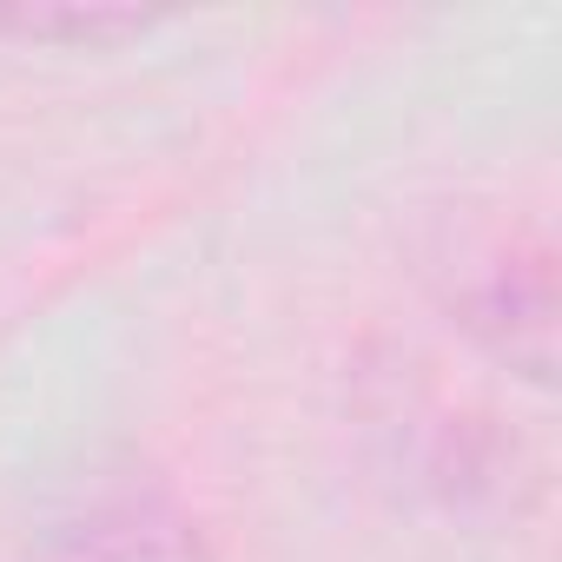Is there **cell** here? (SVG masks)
<instances>
[{"mask_svg":"<svg viewBox=\"0 0 562 562\" xmlns=\"http://www.w3.org/2000/svg\"><path fill=\"white\" fill-rule=\"evenodd\" d=\"M490 338H496V351L522 371V378H549V358H555V299H549V271L536 265V271H503L496 285H490V299H483V318H476Z\"/></svg>","mask_w":562,"mask_h":562,"instance_id":"obj_2","label":"cell"},{"mask_svg":"<svg viewBox=\"0 0 562 562\" xmlns=\"http://www.w3.org/2000/svg\"><path fill=\"white\" fill-rule=\"evenodd\" d=\"M54 562H212L186 503L146 470L87 476L47 522Z\"/></svg>","mask_w":562,"mask_h":562,"instance_id":"obj_1","label":"cell"}]
</instances>
